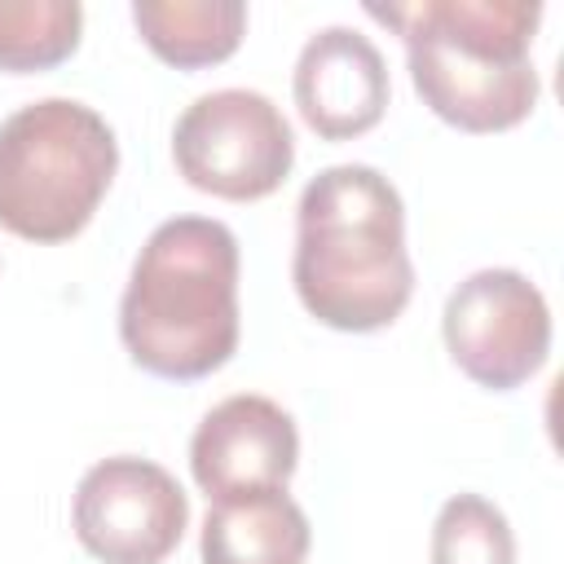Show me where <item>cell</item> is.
Returning <instances> with one entry per match:
<instances>
[{"label":"cell","mask_w":564,"mask_h":564,"mask_svg":"<svg viewBox=\"0 0 564 564\" xmlns=\"http://www.w3.org/2000/svg\"><path fill=\"white\" fill-rule=\"evenodd\" d=\"M291 282L304 313L344 335L392 326L414 295L405 203L370 163L322 167L295 203Z\"/></svg>","instance_id":"cell-1"},{"label":"cell","mask_w":564,"mask_h":564,"mask_svg":"<svg viewBox=\"0 0 564 564\" xmlns=\"http://www.w3.org/2000/svg\"><path fill=\"white\" fill-rule=\"evenodd\" d=\"M238 238L212 216H172L141 242L123 300L119 339L154 379L194 383L216 375L242 335Z\"/></svg>","instance_id":"cell-2"},{"label":"cell","mask_w":564,"mask_h":564,"mask_svg":"<svg viewBox=\"0 0 564 564\" xmlns=\"http://www.w3.org/2000/svg\"><path fill=\"white\" fill-rule=\"evenodd\" d=\"M366 13L401 35L410 84L441 123L485 137L533 115L538 0H414L366 4Z\"/></svg>","instance_id":"cell-3"},{"label":"cell","mask_w":564,"mask_h":564,"mask_svg":"<svg viewBox=\"0 0 564 564\" xmlns=\"http://www.w3.org/2000/svg\"><path fill=\"white\" fill-rule=\"evenodd\" d=\"M119 172L115 128L75 97H40L0 123V229L53 247L97 216Z\"/></svg>","instance_id":"cell-4"},{"label":"cell","mask_w":564,"mask_h":564,"mask_svg":"<svg viewBox=\"0 0 564 564\" xmlns=\"http://www.w3.org/2000/svg\"><path fill=\"white\" fill-rule=\"evenodd\" d=\"M172 163L185 185L225 198H269L295 167L286 115L256 88H216L194 97L172 123Z\"/></svg>","instance_id":"cell-5"},{"label":"cell","mask_w":564,"mask_h":564,"mask_svg":"<svg viewBox=\"0 0 564 564\" xmlns=\"http://www.w3.org/2000/svg\"><path fill=\"white\" fill-rule=\"evenodd\" d=\"M441 335L471 383L511 392L551 357V304L520 269H476L449 291Z\"/></svg>","instance_id":"cell-6"},{"label":"cell","mask_w":564,"mask_h":564,"mask_svg":"<svg viewBox=\"0 0 564 564\" xmlns=\"http://www.w3.org/2000/svg\"><path fill=\"white\" fill-rule=\"evenodd\" d=\"M70 524L101 564H163L189 529V498L167 467L115 454L79 476Z\"/></svg>","instance_id":"cell-7"},{"label":"cell","mask_w":564,"mask_h":564,"mask_svg":"<svg viewBox=\"0 0 564 564\" xmlns=\"http://www.w3.org/2000/svg\"><path fill=\"white\" fill-rule=\"evenodd\" d=\"M295 467H300L295 419L260 392L225 397L198 419L189 436V471L212 502L256 489H286Z\"/></svg>","instance_id":"cell-8"},{"label":"cell","mask_w":564,"mask_h":564,"mask_svg":"<svg viewBox=\"0 0 564 564\" xmlns=\"http://www.w3.org/2000/svg\"><path fill=\"white\" fill-rule=\"evenodd\" d=\"M295 110L322 141L366 137L392 97L388 62L357 26H322L304 40L291 75Z\"/></svg>","instance_id":"cell-9"},{"label":"cell","mask_w":564,"mask_h":564,"mask_svg":"<svg viewBox=\"0 0 564 564\" xmlns=\"http://www.w3.org/2000/svg\"><path fill=\"white\" fill-rule=\"evenodd\" d=\"M308 546V516L286 489L216 498L198 533L203 564H304Z\"/></svg>","instance_id":"cell-10"},{"label":"cell","mask_w":564,"mask_h":564,"mask_svg":"<svg viewBox=\"0 0 564 564\" xmlns=\"http://www.w3.org/2000/svg\"><path fill=\"white\" fill-rule=\"evenodd\" d=\"M132 26L141 31L145 48L159 62L176 70H203L238 53L247 35V4L242 0H137Z\"/></svg>","instance_id":"cell-11"},{"label":"cell","mask_w":564,"mask_h":564,"mask_svg":"<svg viewBox=\"0 0 564 564\" xmlns=\"http://www.w3.org/2000/svg\"><path fill=\"white\" fill-rule=\"evenodd\" d=\"M84 9L75 0H0V70L40 75L75 57Z\"/></svg>","instance_id":"cell-12"},{"label":"cell","mask_w":564,"mask_h":564,"mask_svg":"<svg viewBox=\"0 0 564 564\" xmlns=\"http://www.w3.org/2000/svg\"><path fill=\"white\" fill-rule=\"evenodd\" d=\"M432 564H516V533L480 494H454L432 520Z\"/></svg>","instance_id":"cell-13"}]
</instances>
